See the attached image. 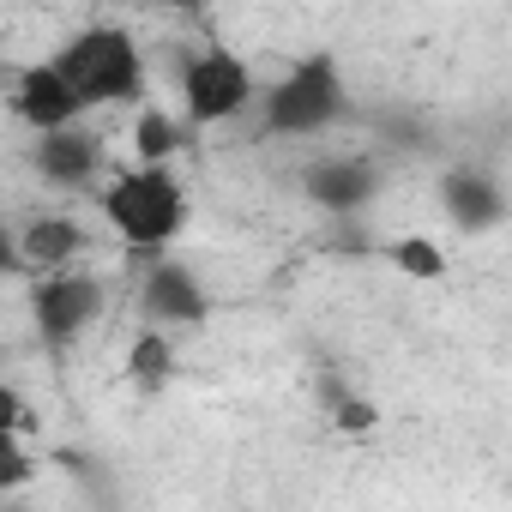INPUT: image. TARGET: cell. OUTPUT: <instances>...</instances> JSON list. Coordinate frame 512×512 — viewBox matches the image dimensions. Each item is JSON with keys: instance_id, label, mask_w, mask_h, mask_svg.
Here are the masks:
<instances>
[{"instance_id": "cell-1", "label": "cell", "mask_w": 512, "mask_h": 512, "mask_svg": "<svg viewBox=\"0 0 512 512\" xmlns=\"http://www.w3.org/2000/svg\"><path fill=\"white\" fill-rule=\"evenodd\" d=\"M103 217L115 223V235H121L127 247L157 253V247H169V241L181 235L187 205H181L175 175H169L163 163H145V169L109 181V193H103Z\"/></svg>"}, {"instance_id": "cell-2", "label": "cell", "mask_w": 512, "mask_h": 512, "mask_svg": "<svg viewBox=\"0 0 512 512\" xmlns=\"http://www.w3.org/2000/svg\"><path fill=\"white\" fill-rule=\"evenodd\" d=\"M55 67L73 79V91H79L91 109H97V103H133L139 85H145V67H139L133 37L115 31V25H97V31L73 37V43L55 55Z\"/></svg>"}, {"instance_id": "cell-3", "label": "cell", "mask_w": 512, "mask_h": 512, "mask_svg": "<svg viewBox=\"0 0 512 512\" xmlns=\"http://www.w3.org/2000/svg\"><path fill=\"white\" fill-rule=\"evenodd\" d=\"M338 109H344L338 61H332V55H308V61H296V67L266 91V133H278V139H302V133L332 127Z\"/></svg>"}, {"instance_id": "cell-4", "label": "cell", "mask_w": 512, "mask_h": 512, "mask_svg": "<svg viewBox=\"0 0 512 512\" xmlns=\"http://www.w3.org/2000/svg\"><path fill=\"white\" fill-rule=\"evenodd\" d=\"M247 97H253V73L229 49H205V55H193L181 67V109H187L193 127H211V121L241 115Z\"/></svg>"}, {"instance_id": "cell-5", "label": "cell", "mask_w": 512, "mask_h": 512, "mask_svg": "<svg viewBox=\"0 0 512 512\" xmlns=\"http://www.w3.org/2000/svg\"><path fill=\"white\" fill-rule=\"evenodd\" d=\"M103 314V284L85 278V272H37V290H31V320L43 332L49 350H67L91 320Z\"/></svg>"}, {"instance_id": "cell-6", "label": "cell", "mask_w": 512, "mask_h": 512, "mask_svg": "<svg viewBox=\"0 0 512 512\" xmlns=\"http://www.w3.org/2000/svg\"><path fill=\"white\" fill-rule=\"evenodd\" d=\"M440 205H446V217H452L464 235L500 229L506 211H512L500 175H494V169H476V163H452V169L440 175Z\"/></svg>"}, {"instance_id": "cell-7", "label": "cell", "mask_w": 512, "mask_h": 512, "mask_svg": "<svg viewBox=\"0 0 512 512\" xmlns=\"http://www.w3.org/2000/svg\"><path fill=\"white\" fill-rule=\"evenodd\" d=\"M302 187H308V199H314L320 211H332V217H356V211L374 205V193H380V169H374L368 157H320V163L302 169Z\"/></svg>"}, {"instance_id": "cell-8", "label": "cell", "mask_w": 512, "mask_h": 512, "mask_svg": "<svg viewBox=\"0 0 512 512\" xmlns=\"http://www.w3.org/2000/svg\"><path fill=\"white\" fill-rule=\"evenodd\" d=\"M13 109H19L37 133H49V127H67V121H73L79 109H91V103L73 91V79H67L55 61H43V67H25V73H19Z\"/></svg>"}, {"instance_id": "cell-9", "label": "cell", "mask_w": 512, "mask_h": 512, "mask_svg": "<svg viewBox=\"0 0 512 512\" xmlns=\"http://www.w3.org/2000/svg\"><path fill=\"white\" fill-rule=\"evenodd\" d=\"M97 169H103V139L97 133H85V127L67 121V127H49L37 139V175L49 187H85Z\"/></svg>"}, {"instance_id": "cell-10", "label": "cell", "mask_w": 512, "mask_h": 512, "mask_svg": "<svg viewBox=\"0 0 512 512\" xmlns=\"http://www.w3.org/2000/svg\"><path fill=\"white\" fill-rule=\"evenodd\" d=\"M139 308H145V320H163V326H199L211 314V296L199 290V278L187 266H151Z\"/></svg>"}, {"instance_id": "cell-11", "label": "cell", "mask_w": 512, "mask_h": 512, "mask_svg": "<svg viewBox=\"0 0 512 512\" xmlns=\"http://www.w3.org/2000/svg\"><path fill=\"white\" fill-rule=\"evenodd\" d=\"M79 253H85V229H79L73 217H37V223H25L13 260H19L25 272H61V266L79 260Z\"/></svg>"}, {"instance_id": "cell-12", "label": "cell", "mask_w": 512, "mask_h": 512, "mask_svg": "<svg viewBox=\"0 0 512 512\" xmlns=\"http://www.w3.org/2000/svg\"><path fill=\"white\" fill-rule=\"evenodd\" d=\"M380 260H386L392 272L416 278V284L446 278V247H440L434 235H392V241H380Z\"/></svg>"}, {"instance_id": "cell-13", "label": "cell", "mask_w": 512, "mask_h": 512, "mask_svg": "<svg viewBox=\"0 0 512 512\" xmlns=\"http://www.w3.org/2000/svg\"><path fill=\"white\" fill-rule=\"evenodd\" d=\"M175 374V350H169V338L151 326V332H139L133 338V350H127V380L139 386V392H157L163 380Z\"/></svg>"}, {"instance_id": "cell-14", "label": "cell", "mask_w": 512, "mask_h": 512, "mask_svg": "<svg viewBox=\"0 0 512 512\" xmlns=\"http://www.w3.org/2000/svg\"><path fill=\"white\" fill-rule=\"evenodd\" d=\"M175 145H181V127H175L163 109H145V115L133 121V151H139L145 163H169Z\"/></svg>"}, {"instance_id": "cell-15", "label": "cell", "mask_w": 512, "mask_h": 512, "mask_svg": "<svg viewBox=\"0 0 512 512\" xmlns=\"http://www.w3.org/2000/svg\"><path fill=\"white\" fill-rule=\"evenodd\" d=\"M13 440H19V434H7V464H0V494H13V488H25V482H31V458H25Z\"/></svg>"}, {"instance_id": "cell-16", "label": "cell", "mask_w": 512, "mask_h": 512, "mask_svg": "<svg viewBox=\"0 0 512 512\" xmlns=\"http://www.w3.org/2000/svg\"><path fill=\"white\" fill-rule=\"evenodd\" d=\"M0 410H7V434H31V404L7 386V392H0Z\"/></svg>"}, {"instance_id": "cell-17", "label": "cell", "mask_w": 512, "mask_h": 512, "mask_svg": "<svg viewBox=\"0 0 512 512\" xmlns=\"http://www.w3.org/2000/svg\"><path fill=\"white\" fill-rule=\"evenodd\" d=\"M175 13H199V7H211V0H169Z\"/></svg>"}]
</instances>
